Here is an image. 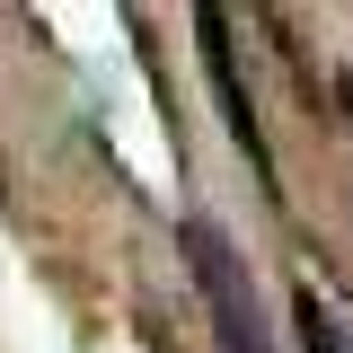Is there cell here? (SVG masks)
<instances>
[{
  "label": "cell",
  "mask_w": 353,
  "mask_h": 353,
  "mask_svg": "<svg viewBox=\"0 0 353 353\" xmlns=\"http://www.w3.org/2000/svg\"><path fill=\"white\" fill-rule=\"evenodd\" d=\"M185 248H194V265H203V301H212L221 353H274V327H265V309H256V283H248L239 248L221 239L212 221H194V230H185Z\"/></svg>",
  "instance_id": "6da1fadb"
},
{
  "label": "cell",
  "mask_w": 353,
  "mask_h": 353,
  "mask_svg": "<svg viewBox=\"0 0 353 353\" xmlns=\"http://www.w3.org/2000/svg\"><path fill=\"white\" fill-rule=\"evenodd\" d=\"M301 327H309V345H318V353H353V345H345V327H336V318H327L318 301L301 309Z\"/></svg>",
  "instance_id": "7a4b0ae2"
},
{
  "label": "cell",
  "mask_w": 353,
  "mask_h": 353,
  "mask_svg": "<svg viewBox=\"0 0 353 353\" xmlns=\"http://www.w3.org/2000/svg\"><path fill=\"white\" fill-rule=\"evenodd\" d=\"M345 106H353V80H345Z\"/></svg>",
  "instance_id": "3957f363"
}]
</instances>
